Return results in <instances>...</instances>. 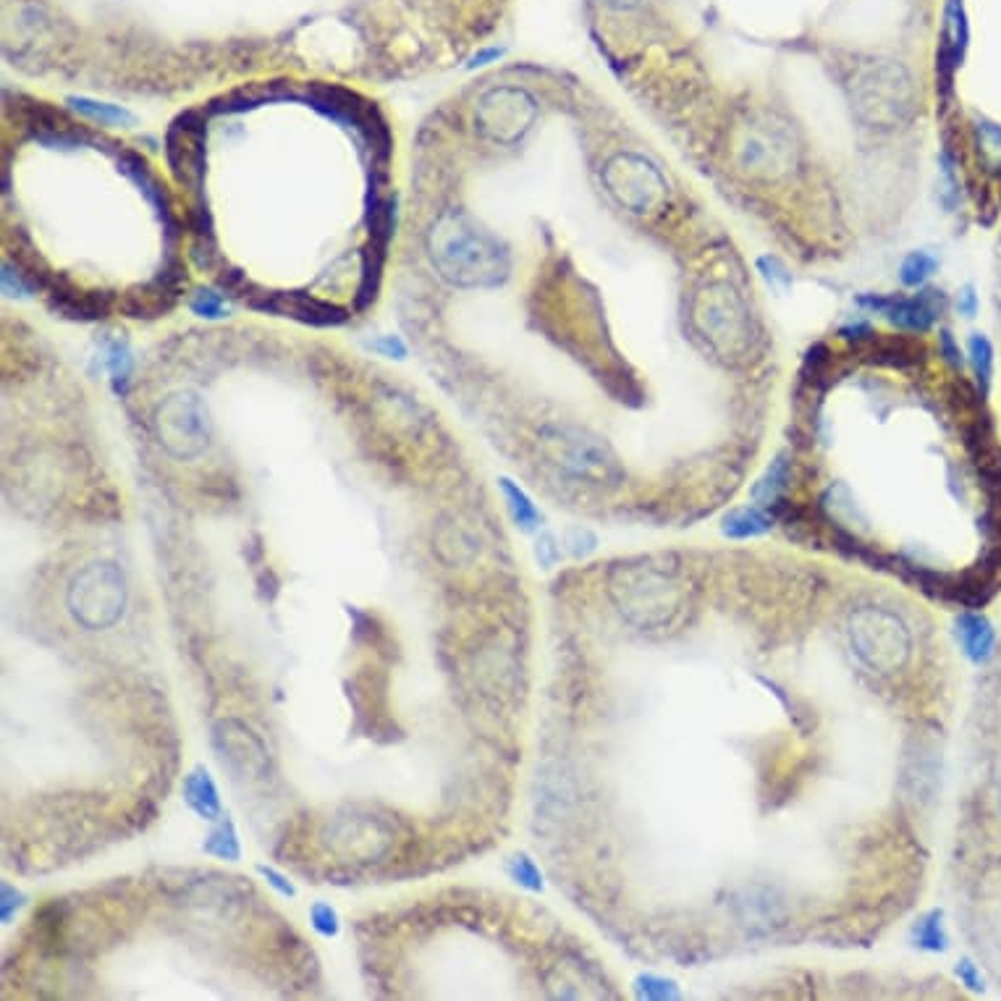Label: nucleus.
Returning <instances> with one entry per match:
<instances>
[{"instance_id": "nucleus-1", "label": "nucleus", "mask_w": 1001, "mask_h": 1001, "mask_svg": "<svg viewBox=\"0 0 1001 1001\" xmlns=\"http://www.w3.org/2000/svg\"><path fill=\"white\" fill-rule=\"evenodd\" d=\"M852 640L857 645V656L868 663L870 669L891 671L902 666L910 653V635L905 624L884 608H860L852 616Z\"/></svg>"}, {"instance_id": "nucleus-2", "label": "nucleus", "mask_w": 1001, "mask_h": 1001, "mask_svg": "<svg viewBox=\"0 0 1001 1001\" xmlns=\"http://www.w3.org/2000/svg\"><path fill=\"white\" fill-rule=\"evenodd\" d=\"M546 443L553 464H559V470L577 477V480L598 483V480H606L608 472L614 470L606 451L593 438H587L577 430H556L551 438H546Z\"/></svg>"}, {"instance_id": "nucleus-3", "label": "nucleus", "mask_w": 1001, "mask_h": 1001, "mask_svg": "<svg viewBox=\"0 0 1001 1001\" xmlns=\"http://www.w3.org/2000/svg\"><path fill=\"white\" fill-rule=\"evenodd\" d=\"M939 291H926V294H918L912 299H899V297H865L860 299L863 304H868L870 310L881 312L891 323H897L899 328H907V331H928L936 320V315L941 312V297H936Z\"/></svg>"}, {"instance_id": "nucleus-4", "label": "nucleus", "mask_w": 1001, "mask_h": 1001, "mask_svg": "<svg viewBox=\"0 0 1001 1001\" xmlns=\"http://www.w3.org/2000/svg\"><path fill=\"white\" fill-rule=\"evenodd\" d=\"M265 302L257 304V310L276 312V315H291L312 325H339L344 323V312L318 299L299 297V294H263Z\"/></svg>"}, {"instance_id": "nucleus-5", "label": "nucleus", "mask_w": 1001, "mask_h": 1001, "mask_svg": "<svg viewBox=\"0 0 1001 1001\" xmlns=\"http://www.w3.org/2000/svg\"><path fill=\"white\" fill-rule=\"evenodd\" d=\"M954 627H957L954 632H957L962 653H965L975 666H981V663H986L988 658L994 656L996 632L986 616L967 611V614H960V619H957Z\"/></svg>"}, {"instance_id": "nucleus-6", "label": "nucleus", "mask_w": 1001, "mask_h": 1001, "mask_svg": "<svg viewBox=\"0 0 1001 1001\" xmlns=\"http://www.w3.org/2000/svg\"><path fill=\"white\" fill-rule=\"evenodd\" d=\"M184 797H187L189 808L194 813H200L202 818H215L221 813V800H218V789H215L213 779L205 768H197L184 781Z\"/></svg>"}, {"instance_id": "nucleus-7", "label": "nucleus", "mask_w": 1001, "mask_h": 1001, "mask_svg": "<svg viewBox=\"0 0 1001 1001\" xmlns=\"http://www.w3.org/2000/svg\"><path fill=\"white\" fill-rule=\"evenodd\" d=\"M771 525H774V519L768 517L766 511L758 509V506H747V509L732 511L724 519V532L729 538H755V535L771 530Z\"/></svg>"}, {"instance_id": "nucleus-8", "label": "nucleus", "mask_w": 1001, "mask_h": 1001, "mask_svg": "<svg viewBox=\"0 0 1001 1001\" xmlns=\"http://www.w3.org/2000/svg\"><path fill=\"white\" fill-rule=\"evenodd\" d=\"M501 488H504V493H506V501H509V509H511V514H514V522H517L519 527L525 532H530V530H535L538 527V522H540V514H538V509L532 506V501L527 498V493L522 491V488H517V485L511 483V480H501Z\"/></svg>"}, {"instance_id": "nucleus-9", "label": "nucleus", "mask_w": 1001, "mask_h": 1001, "mask_svg": "<svg viewBox=\"0 0 1001 1001\" xmlns=\"http://www.w3.org/2000/svg\"><path fill=\"white\" fill-rule=\"evenodd\" d=\"M915 944L920 949H928V952H944L949 946V939H946V928L944 920H941V912L933 910L928 915L918 920L915 926Z\"/></svg>"}, {"instance_id": "nucleus-10", "label": "nucleus", "mask_w": 1001, "mask_h": 1001, "mask_svg": "<svg viewBox=\"0 0 1001 1001\" xmlns=\"http://www.w3.org/2000/svg\"><path fill=\"white\" fill-rule=\"evenodd\" d=\"M936 268H939V260H936V257L928 255V252H912V255L905 257L902 268H899V278H902V284L910 286V289H918V286L926 284L928 278L936 273Z\"/></svg>"}, {"instance_id": "nucleus-11", "label": "nucleus", "mask_w": 1001, "mask_h": 1001, "mask_svg": "<svg viewBox=\"0 0 1001 1001\" xmlns=\"http://www.w3.org/2000/svg\"><path fill=\"white\" fill-rule=\"evenodd\" d=\"M787 483H789V462L784 459V456H779L774 464H771V470H768V475L760 480L758 485H755V491H753V496L758 498L760 504H774L776 498L784 493V488H787Z\"/></svg>"}, {"instance_id": "nucleus-12", "label": "nucleus", "mask_w": 1001, "mask_h": 1001, "mask_svg": "<svg viewBox=\"0 0 1001 1001\" xmlns=\"http://www.w3.org/2000/svg\"><path fill=\"white\" fill-rule=\"evenodd\" d=\"M967 354H970V365H973L975 378H978L981 388L986 391L988 383H991V375H994V349H991L986 336L975 333L970 344H967Z\"/></svg>"}, {"instance_id": "nucleus-13", "label": "nucleus", "mask_w": 1001, "mask_h": 1001, "mask_svg": "<svg viewBox=\"0 0 1001 1001\" xmlns=\"http://www.w3.org/2000/svg\"><path fill=\"white\" fill-rule=\"evenodd\" d=\"M74 105L76 111H82L84 116L95 118L100 124H134V116L118 105H108V103H95V100H84V97H71L69 100Z\"/></svg>"}, {"instance_id": "nucleus-14", "label": "nucleus", "mask_w": 1001, "mask_h": 1001, "mask_svg": "<svg viewBox=\"0 0 1001 1001\" xmlns=\"http://www.w3.org/2000/svg\"><path fill=\"white\" fill-rule=\"evenodd\" d=\"M205 850L215 857H223V860H239V839L234 834V826L231 823H223L218 829L210 834Z\"/></svg>"}, {"instance_id": "nucleus-15", "label": "nucleus", "mask_w": 1001, "mask_h": 1001, "mask_svg": "<svg viewBox=\"0 0 1001 1001\" xmlns=\"http://www.w3.org/2000/svg\"><path fill=\"white\" fill-rule=\"evenodd\" d=\"M192 312L194 315H200V318L215 320L228 315V307L215 291H197L192 297Z\"/></svg>"}, {"instance_id": "nucleus-16", "label": "nucleus", "mask_w": 1001, "mask_h": 1001, "mask_svg": "<svg viewBox=\"0 0 1001 1001\" xmlns=\"http://www.w3.org/2000/svg\"><path fill=\"white\" fill-rule=\"evenodd\" d=\"M310 918H312V928H315L320 936H336V933H339V915H336V910H333L331 905H325V902L312 905Z\"/></svg>"}, {"instance_id": "nucleus-17", "label": "nucleus", "mask_w": 1001, "mask_h": 1001, "mask_svg": "<svg viewBox=\"0 0 1001 1001\" xmlns=\"http://www.w3.org/2000/svg\"><path fill=\"white\" fill-rule=\"evenodd\" d=\"M108 365H111L113 380H124V383L129 380V375H132V354H129L126 344L116 341V344L111 346V352H108Z\"/></svg>"}, {"instance_id": "nucleus-18", "label": "nucleus", "mask_w": 1001, "mask_h": 1001, "mask_svg": "<svg viewBox=\"0 0 1001 1001\" xmlns=\"http://www.w3.org/2000/svg\"><path fill=\"white\" fill-rule=\"evenodd\" d=\"M511 873H514V878H517L522 886H527V889H540L538 868H535V863H532V860H527L525 855L514 857V863H511Z\"/></svg>"}, {"instance_id": "nucleus-19", "label": "nucleus", "mask_w": 1001, "mask_h": 1001, "mask_svg": "<svg viewBox=\"0 0 1001 1001\" xmlns=\"http://www.w3.org/2000/svg\"><path fill=\"white\" fill-rule=\"evenodd\" d=\"M957 975H960V981L965 983L970 991H983V978H981V970L973 965L970 960H962V962H957Z\"/></svg>"}, {"instance_id": "nucleus-20", "label": "nucleus", "mask_w": 1001, "mask_h": 1001, "mask_svg": "<svg viewBox=\"0 0 1001 1001\" xmlns=\"http://www.w3.org/2000/svg\"><path fill=\"white\" fill-rule=\"evenodd\" d=\"M373 349L383 352V354H386V357H396V359L407 357V349H404V344H401V341L396 339V336H383V339H380V341H375Z\"/></svg>"}, {"instance_id": "nucleus-21", "label": "nucleus", "mask_w": 1001, "mask_h": 1001, "mask_svg": "<svg viewBox=\"0 0 1001 1001\" xmlns=\"http://www.w3.org/2000/svg\"><path fill=\"white\" fill-rule=\"evenodd\" d=\"M260 873H263V876L270 881V886H273V889L281 891L284 897H294V886H291L289 881H286V878L281 876V873H276V870H273V868H265V865H263V868H260Z\"/></svg>"}, {"instance_id": "nucleus-22", "label": "nucleus", "mask_w": 1001, "mask_h": 1001, "mask_svg": "<svg viewBox=\"0 0 1001 1001\" xmlns=\"http://www.w3.org/2000/svg\"><path fill=\"white\" fill-rule=\"evenodd\" d=\"M538 559H540V564H543V567H551L553 561L559 559V548L553 546L551 535H546V538H543L538 543Z\"/></svg>"}, {"instance_id": "nucleus-23", "label": "nucleus", "mask_w": 1001, "mask_h": 1001, "mask_svg": "<svg viewBox=\"0 0 1001 1001\" xmlns=\"http://www.w3.org/2000/svg\"><path fill=\"white\" fill-rule=\"evenodd\" d=\"M957 307H960V312L965 315V318H973L975 315V310H978V297H975L970 286L960 291V297H957Z\"/></svg>"}, {"instance_id": "nucleus-24", "label": "nucleus", "mask_w": 1001, "mask_h": 1001, "mask_svg": "<svg viewBox=\"0 0 1001 1001\" xmlns=\"http://www.w3.org/2000/svg\"><path fill=\"white\" fill-rule=\"evenodd\" d=\"M645 994L661 996V999H666V996H671V988H669V983L661 981V978H645Z\"/></svg>"}, {"instance_id": "nucleus-25", "label": "nucleus", "mask_w": 1001, "mask_h": 1001, "mask_svg": "<svg viewBox=\"0 0 1001 1001\" xmlns=\"http://www.w3.org/2000/svg\"><path fill=\"white\" fill-rule=\"evenodd\" d=\"M501 56V50H485V53H480V56H475L472 58V63L470 66H485V63H491V61H496V58Z\"/></svg>"}, {"instance_id": "nucleus-26", "label": "nucleus", "mask_w": 1001, "mask_h": 1001, "mask_svg": "<svg viewBox=\"0 0 1001 1001\" xmlns=\"http://www.w3.org/2000/svg\"><path fill=\"white\" fill-rule=\"evenodd\" d=\"M999 802H1001V789H999Z\"/></svg>"}]
</instances>
